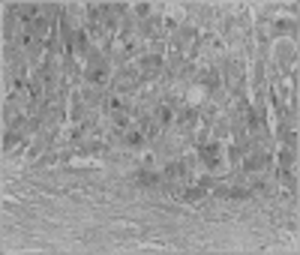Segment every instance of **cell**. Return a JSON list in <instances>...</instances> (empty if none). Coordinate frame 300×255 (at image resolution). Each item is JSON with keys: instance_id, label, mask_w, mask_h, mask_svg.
Wrapping results in <instances>:
<instances>
[{"instance_id": "6da1fadb", "label": "cell", "mask_w": 300, "mask_h": 255, "mask_svg": "<svg viewBox=\"0 0 300 255\" xmlns=\"http://www.w3.org/2000/svg\"><path fill=\"white\" fill-rule=\"evenodd\" d=\"M198 156H201L210 168H216V165L222 163V144H204V147L198 150Z\"/></svg>"}, {"instance_id": "7a4b0ae2", "label": "cell", "mask_w": 300, "mask_h": 255, "mask_svg": "<svg viewBox=\"0 0 300 255\" xmlns=\"http://www.w3.org/2000/svg\"><path fill=\"white\" fill-rule=\"evenodd\" d=\"M87 81L96 84V87H102V84L108 81V66H105V63H93L90 69H87Z\"/></svg>"}, {"instance_id": "3957f363", "label": "cell", "mask_w": 300, "mask_h": 255, "mask_svg": "<svg viewBox=\"0 0 300 255\" xmlns=\"http://www.w3.org/2000/svg\"><path fill=\"white\" fill-rule=\"evenodd\" d=\"M135 177H139L141 186H159V180H162L159 174H156V171H150V168H141Z\"/></svg>"}, {"instance_id": "277c9868", "label": "cell", "mask_w": 300, "mask_h": 255, "mask_svg": "<svg viewBox=\"0 0 300 255\" xmlns=\"http://www.w3.org/2000/svg\"><path fill=\"white\" fill-rule=\"evenodd\" d=\"M159 66H162L159 54H144V57H141V72H156Z\"/></svg>"}, {"instance_id": "5b68a950", "label": "cell", "mask_w": 300, "mask_h": 255, "mask_svg": "<svg viewBox=\"0 0 300 255\" xmlns=\"http://www.w3.org/2000/svg\"><path fill=\"white\" fill-rule=\"evenodd\" d=\"M144 138H147V135H144L141 129H126V132H123V141H126L129 147H141V144H144Z\"/></svg>"}, {"instance_id": "8992f818", "label": "cell", "mask_w": 300, "mask_h": 255, "mask_svg": "<svg viewBox=\"0 0 300 255\" xmlns=\"http://www.w3.org/2000/svg\"><path fill=\"white\" fill-rule=\"evenodd\" d=\"M270 163V156H267V153H255V156H249V159H246V171H258V168H264V165Z\"/></svg>"}, {"instance_id": "52a82bcc", "label": "cell", "mask_w": 300, "mask_h": 255, "mask_svg": "<svg viewBox=\"0 0 300 255\" xmlns=\"http://www.w3.org/2000/svg\"><path fill=\"white\" fill-rule=\"evenodd\" d=\"M183 174H186V165L183 163H168V165H165V177H168V180H180Z\"/></svg>"}, {"instance_id": "ba28073f", "label": "cell", "mask_w": 300, "mask_h": 255, "mask_svg": "<svg viewBox=\"0 0 300 255\" xmlns=\"http://www.w3.org/2000/svg\"><path fill=\"white\" fill-rule=\"evenodd\" d=\"M18 15H21L24 21H36V18H39V6L24 3V6H18Z\"/></svg>"}, {"instance_id": "9c48e42d", "label": "cell", "mask_w": 300, "mask_h": 255, "mask_svg": "<svg viewBox=\"0 0 300 255\" xmlns=\"http://www.w3.org/2000/svg\"><path fill=\"white\" fill-rule=\"evenodd\" d=\"M183 198L186 201H201V198H204V186H192V189H186Z\"/></svg>"}, {"instance_id": "30bf717a", "label": "cell", "mask_w": 300, "mask_h": 255, "mask_svg": "<svg viewBox=\"0 0 300 255\" xmlns=\"http://www.w3.org/2000/svg\"><path fill=\"white\" fill-rule=\"evenodd\" d=\"M171 120H174V108H171V105H159V123L168 126Z\"/></svg>"}, {"instance_id": "8fae6325", "label": "cell", "mask_w": 300, "mask_h": 255, "mask_svg": "<svg viewBox=\"0 0 300 255\" xmlns=\"http://www.w3.org/2000/svg\"><path fill=\"white\" fill-rule=\"evenodd\" d=\"M201 84H204V87H216V84H219V75H216V72H204V75H201Z\"/></svg>"}, {"instance_id": "7c38bea8", "label": "cell", "mask_w": 300, "mask_h": 255, "mask_svg": "<svg viewBox=\"0 0 300 255\" xmlns=\"http://www.w3.org/2000/svg\"><path fill=\"white\" fill-rule=\"evenodd\" d=\"M135 12H139L141 18H147V15H150V6H147V3H139V6H135Z\"/></svg>"}]
</instances>
